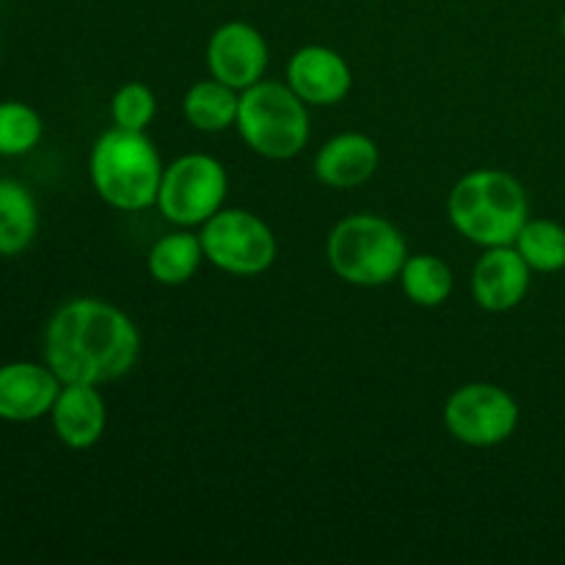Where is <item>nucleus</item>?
<instances>
[{
	"label": "nucleus",
	"mask_w": 565,
	"mask_h": 565,
	"mask_svg": "<svg viewBox=\"0 0 565 565\" xmlns=\"http://www.w3.org/2000/svg\"><path fill=\"white\" fill-rule=\"evenodd\" d=\"M287 86L307 105H340L353 88L351 64L326 44H307L287 61Z\"/></svg>",
	"instance_id": "obj_10"
},
{
	"label": "nucleus",
	"mask_w": 565,
	"mask_h": 565,
	"mask_svg": "<svg viewBox=\"0 0 565 565\" xmlns=\"http://www.w3.org/2000/svg\"><path fill=\"white\" fill-rule=\"evenodd\" d=\"M204 61H207L210 77L237 88V92H246L268 72L270 50L257 28L241 20H230L210 33Z\"/></svg>",
	"instance_id": "obj_9"
},
{
	"label": "nucleus",
	"mask_w": 565,
	"mask_h": 565,
	"mask_svg": "<svg viewBox=\"0 0 565 565\" xmlns=\"http://www.w3.org/2000/svg\"><path fill=\"white\" fill-rule=\"evenodd\" d=\"M39 232V207L22 182L0 177V257H17Z\"/></svg>",
	"instance_id": "obj_16"
},
{
	"label": "nucleus",
	"mask_w": 565,
	"mask_h": 565,
	"mask_svg": "<svg viewBox=\"0 0 565 565\" xmlns=\"http://www.w3.org/2000/svg\"><path fill=\"white\" fill-rule=\"evenodd\" d=\"M326 259L334 276L353 287H384L401 276L408 243L390 218L353 213L337 221L326 241Z\"/></svg>",
	"instance_id": "obj_4"
},
{
	"label": "nucleus",
	"mask_w": 565,
	"mask_h": 565,
	"mask_svg": "<svg viewBox=\"0 0 565 565\" xmlns=\"http://www.w3.org/2000/svg\"><path fill=\"white\" fill-rule=\"evenodd\" d=\"M204 259L221 274L259 276L276 263L279 243L274 230L252 210L221 207L207 224L199 226Z\"/></svg>",
	"instance_id": "obj_7"
},
{
	"label": "nucleus",
	"mask_w": 565,
	"mask_h": 565,
	"mask_svg": "<svg viewBox=\"0 0 565 565\" xmlns=\"http://www.w3.org/2000/svg\"><path fill=\"white\" fill-rule=\"evenodd\" d=\"M138 356V326L125 309L99 298H72L44 329V362L61 384H110L125 379Z\"/></svg>",
	"instance_id": "obj_1"
},
{
	"label": "nucleus",
	"mask_w": 565,
	"mask_h": 565,
	"mask_svg": "<svg viewBox=\"0 0 565 565\" xmlns=\"http://www.w3.org/2000/svg\"><path fill=\"white\" fill-rule=\"evenodd\" d=\"M397 281H401L403 296L425 309L441 307L452 296V287H456V276H452L450 265L436 257V254H408Z\"/></svg>",
	"instance_id": "obj_18"
},
{
	"label": "nucleus",
	"mask_w": 565,
	"mask_h": 565,
	"mask_svg": "<svg viewBox=\"0 0 565 565\" xmlns=\"http://www.w3.org/2000/svg\"><path fill=\"white\" fill-rule=\"evenodd\" d=\"M237 108H241V92L215 77L196 81L182 97L185 121L202 132H224L235 127Z\"/></svg>",
	"instance_id": "obj_17"
},
{
	"label": "nucleus",
	"mask_w": 565,
	"mask_h": 565,
	"mask_svg": "<svg viewBox=\"0 0 565 565\" xmlns=\"http://www.w3.org/2000/svg\"><path fill=\"white\" fill-rule=\"evenodd\" d=\"M61 386L64 384L47 362L0 364V419L36 423V419L50 417Z\"/></svg>",
	"instance_id": "obj_11"
},
{
	"label": "nucleus",
	"mask_w": 565,
	"mask_h": 565,
	"mask_svg": "<svg viewBox=\"0 0 565 565\" xmlns=\"http://www.w3.org/2000/svg\"><path fill=\"white\" fill-rule=\"evenodd\" d=\"M53 430L70 450H88L108 428V403L94 384H64L53 403Z\"/></svg>",
	"instance_id": "obj_13"
},
{
	"label": "nucleus",
	"mask_w": 565,
	"mask_h": 565,
	"mask_svg": "<svg viewBox=\"0 0 565 565\" xmlns=\"http://www.w3.org/2000/svg\"><path fill=\"white\" fill-rule=\"evenodd\" d=\"M447 215L458 235L475 246H513L530 221V199L522 182L508 171L475 169L452 185Z\"/></svg>",
	"instance_id": "obj_2"
},
{
	"label": "nucleus",
	"mask_w": 565,
	"mask_h": 565,
	"mask_svg": "<svg viewBox=\"0 0 565 565\" xmlns=\"http://www.w3.org/2000/svg\"><path fill=\"white\" fill-rule=\"evenodd\" d=\"M230 177L213 154L188 152L163 169L158 191V213L180 230L202 226L224 207Z\"/></svg>",
	"instance_id": "obj_6"
},
{
	"label": "nucleus",
	"mask_w": 565,
	"mask_h": 565,
	"mask_svg": "<svg viewBox=\"0 0 565 565\" xmlns=\"http://www.w3.org/2000/svg\"><path fill=\"white\" fill-rule=\"evenodd\" d=\"M163 160L147 132L110 127L88 154V180L108 207L141 213L154 207L163 180Z\"/></svg>",
	"instance_id": "obj_3"
},
{
	"label": "nucleus",
	"mask_w": 565,
	"mask_h": 565,
	"mask_svg": "<svg viewBox=\"0 0 565 565\" xmlns=\"http://www.w3.org/2000/svg\"><path fill=\"white\" fill-rule=\"evenodd\" d=\"M447 434L467 447H497L511 439L519 428V403L502 386L489 381L463 384L447 397L445 412Z\"/></svg>",
	"instance_id": "obj_8"
},
{
	"label": "nucleus",
	"mask_w": 565,
	"mask_h": 565,
	"mask_svg": "<svg viewBox=\"0 0 565 565\" xmlns=\"http://www.w3.org/2000/svg\"><path fill=\"white\" fill-rule=\"evenodd\" d=\"M513 246L535 274H557L565 268V226L557 221L530 218Z\"/></svg>",
	"instance_id": "obj_19"
},
{
	"label": "nucleus",
	"mask_w": 565,
	"mask_h": 565,
	"mask_svg": "<svg viewBox=\"0 0 565 565\" xmlns=\"http://www.w3.org/2000/svg\"><path fill=\"white\" fill-rule=\"evenodd\" d=\"M202 263H207V259H204L199 232L180 230V226H177V232H169L160 241H154V246L147 254L149 276L163 287L188 285L199 274Z\"/></svg>",
	"instance_id": "obj_15"
},
{
	"label": "nucleus",
	"mask_w": 565,
	"mask_h": 565,
	"mask_svg": "<svg viewBox=\"0 0 565 565\" xmlns=\"http://www.w3.org/2000/svg\"><path fill=\"white\" fill-rule=\"evenodd\" d=\"M235 130L259 158L292 160L309 143V105L287 83L263 77L241 92Z\"/></svg>",
	"instance_id": "obj_5"
},
{
	"label": "nucleus",
	"mask_w": 565,
	"mask_h": 565,
	"mask_svg": "<svg viewBox=\"0 0 565 565\" xmlns=\"http://www.w3.org/2000/svg\"><path fill=\"white\" fill-rule=\"evenodd\" d=\"M158 116V97L152 88L141 81H130L119 86L110 97V119L121 130L147 132Z\"/></svg>",
	"instance_id": "obj_21"
},
{
	"label": "nucleus",
	"mask_w": 565,
	"mask_h": 565,
	"mask_svg": "<svg viewBox=\"0 0 565 565\" xmlns=\"http://www.w3.org/2000/svg\"><path fill=\"white\" fill-rule=\"evenodd\" d=\"M379 143L364 132H340L315 154V177L334 191H351L379 171Z\"/></svg>",
	"instance_id": "obj_14"
},
{
	"label": "nucleus",
	"mask_w": 565,
	"mask_h": 565,
	"mask_svg": "<svg viewBox=\"0 0 565 565\" xmlns=\"http://www.w3.org/2000/svg\"><path fill=\"white\" fill-rule=\"evenodd\" d=\"M44 121L36 108L20 99L0 103V158H20L42 141Z\"/></svg>",
	"instance_id": "obj_20"
},
{
	"label": "nucleus",
	"mask_w": 565,
	"mask_h": 565,
	"mask_svg": "<svg viewBox=\"0 0 565 565\" xmlns=\"http://www.w3.org/2000/svg\"><path fill=\"white\" fill-rule=\"evenodd\" d=\"M561 31H563V36H565V14H563V20H561Z\"/></svg>",
	"instance_id": "obj_22"
},
{
	"label": "nucleus",
	"mask_w": 565,
	"mask_h": 565,
	"mask_svg": "<svg viewBox=\"0 0 565 565\" xmlns=\"http://www.w3.org/2000/svg\"><path fill=\"white\" fill-rule=\"evenodd\" d=\"M533 270L516 246L486 248L472 268V298L486 312H511L527 298Z\"/></svg>",
	"instance_id": "obj_12"
}]
</instances>
